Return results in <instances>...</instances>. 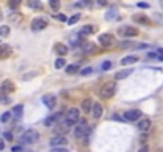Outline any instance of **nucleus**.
Returning a JSON list of instances; mask_svg holds the SVG:
<instances>
[{"label":"nucleus","instance_id":"obj_16","mask_svg":"<svg viewBox=\"0 0 163 152\" xmlns=\"http://www.w3.org/2000/svg\"><path fill=\"white\" fill-rule=\"evenodd\" d=\"M95 32H97V27H95V25H92V24H89V25H84L83 29H81L79 37H84V35H92V33H95Z\"/></svg>","mask_w":163,"mask_h":152},{"label":"nucleus","instance_id":"obj_9","mask_svg":"<svg viewBox=\"0 0 163 152\" xmlns=\"http://www.w3.org/2000/svg\"><path fill=\"white\" fill-rule=\"evenodd\" d=\"M43 103H45V106H48L49 109H52V108H56V105H57V97L54 95V93H48V95H43Z\"/></svg>","mask_w":163,"mask_h":152},{"label":"nucleus","instance_id":"obj_2","mask_svg":"<svg viewBox=\"0 0 163 152\" xmlns=\"http://www.w3.org/2000/svg\"><path fill=\"white\" fill-rule=\"evenodd\" d=\"M89 130H90V128H89L87 120L79 117V120L76 122V127H75V136L78 138V140H81V138H86L87 133H89Z\"/></svg>","mask_w":163,"mask_h":152},{"label":"nucleus","instance_id":"obj_4","mask_svg":"<svg viewBox=\"0 0 163 152\" xmlns=\"http://www.w3.org/2000/svg\"><path fill=\"white\" fill-rule=\"evenodd\" d=\"M79 120V109L78 108H70L68 111L65 114V122L68 124V125H76V122Z\"/></svg>","mask_w":163,"mask_h":152},{"label":"nucleus","instance_id":"obj_6","mask_svg":"<svg viewBox=\"0 0 163 152\" xmlns=\"http://www.w3.org/2000/svg\"><path fill=\"white\" fill-rule=\"evenodd\" d=\"M48 27V21L45 18H35L32 21V30L33 32H40V30H45Z\"/></svg>","mask_w":163,"mask_h":152},{"label":"nucleus","instance_id":"obj_8","mask_svg":"<svg viewBox=\"0 0 163 152\" xmlns=\"http://www.w3.org/2000/svg\"><path fill=\"white\" fill-rule=\"evenodd\" d=\"M119 33L124 38H131V37L138 35V29H135V27H131V25H127V27H122V29L119 30Z\"/></svg>","mask_w":163,"mask_h":152},{"label":"nucleus","instance_id":"obj_5","mask_svg":"<svg viewBox=\"0 0 163 152\" xmlns=\"http://www.w3.org/2000/svg\"><path fill=\"white\" fill-rule=\"evenodd\" d=\"M116 43V38L113 33H101L98 37V45H101L103 48H111Z\"/></svg>","mask_w":163,"mask_h":152},{"label":"nucleus","instance_id":"obj_43","mask_svg":"<svg viewBox=\"0 0 163 152\" xmlns=\"http://www.w3.org/2000/svg\"><path fill=\"white\" fill-rule=\"evenodd\" d=\"M138 8H149V3H146V2H138Z\"/></svg>","mask_w":163,"mask_h":152},{"label":"nucleus","instance_id":"obj_33","mask_svg":"<svg viewBox=\"0 0 163 152\" xmlns=\"http://www.w3.org/2000/svg\"><path fill=\"white\" fill-rule=\"evenodd\" d=\"M19 5H21V0H10V2H8V7L11 10H18Z\"/></svg>","mask_w":163,"mask_h":152},{"label":"nucleus","instance_id":"obj_27","mask_svg":"<svg viewBox=\"0 0 163 152\" xmlns=\"http://www.w3.org/2000/svg\"><path fill=\"white\" fill-rule=\"evenodd\" d=\"M105 18H106L108 21H113V19H117V18H119V16H117V10H116V8L109 10V11H108V13H106V15H105Z\"/></svg>","mask_w":163,"mask_h":152},{"label":"nucleus","instance_id":"obj_12","mask_svg":"<svg viewBox=\"0 0 163 152\" xmlns=\"http://www.w3.org/2000/svg\"><path fill=\"white\" fill-rule=\"evenodd\" d=\"M60 119H62V114H60V113L51 114L49 117H46V120H45V125H46V127H54L56 124H59V122H60Z\"/></svg>","mask_w":163,"mask_h":152},{"label":"nucleus","instance_id":"obj_35","mask_svg":"<svg viewBox=\"0 0 163 152\" xmlns=\"http://www.w3.org/2000/svg\"><path fill=\"white\" fill-rule=\"evenodd\" d=\"M79 19H81V15H79V13H76V15H73V16H71L68 21H66V22H68L70 25H73V24H76Z\"/></svg>","mask_w":163,"mask_h":152},{"label":"nucleus","instance_id":"obj_41","mask_svg":"<svg viewBox=\"0 0 163 152\" xmlns=\"http://www.w3.org/2000/svg\"><path fill=\"white\" fill-rule=\"evenodd\" d=\"M76 7H87V8H90V0H83V2L76 3Z\"/></svg>","mask_w":163,"mask_h":152},{"label":"nucleus","instance_id":"obj_30","mask_svg":"<svg viewBox=\"0 0 163 152\" xmlns=\"http://www.w3.org/2000/svg\"><path fill=\"white\" fill-rule=\"evenodd\" d=\"M8 19H10V22H16V24H18V22L22 19V16L19 15V13H16V11H15V13H11V15L8 16Z\"/></svg>","mask_w":163,"mask_h":152},{"label":"nucleus","instance_id":"obj_45","mask_svg":"<svg viewBox=\"0 0 163 152\" xmlns=\"http://www.w3.org/2000/svg\"><path fill=\"white\" fill-rule=\"evenodd\" d=\"M147 57H149V59H154V57H157V54H155V52H149Z\"/></svg>","mask_w":163,"mask_h":152},{"label":"nucleus","instance_id":"obj_32","mask_svg":"<svg viewBox=\"0 0 163 152\" xmlns=\"http://www.w3.org/2000/svg\"><path fill=\"white\" fill-rule=\"evenodd\" d=\"M0 102H2V103H10V98L6 97V92L2 87H0Z\"/></svg>","mask_w":163,"mask_h":152},{"label":"nucleus","instance_id":"obj_48","mask_svg":"<svg viewBox=\"0 0 163 152\" xmlns=\"http://www.w3.org/2000/svg\"><path fill=\"white\" fill-rule=\"evenodd\" d=\"M139 152H149V147H147V146H143V147L139 149Z\"/></svg>","mask_w":163,"mask_h":152},{"label":"nucleus","instance_id":"obj_3","mask_svg":"<svg viewBox=\"0 0 163 152\" xmlns=\"http://www.w3.org/2000/svg\"><path fill=\"white\" fill-rule=\"evenodd\" d=\"M40 138V133L36 130H27L21 135V143L22 144H35Z\"/></svg>","mask_w":163,"mask_h":152},{"label":"nucleus","instance_id":"obj_49","mask_svg":"<svg viewBox=\"0 0 163 152\" xmlns=\"http://www.w3.org/2000/svg\"><path fill=\"white\" fill-rule=\"evenodd\" d=\"M5 149V143H3V140H0V150H3Z\"/></svg>","mask_w":163,"mask_h":152},{"label":"nucleus","instance_id":"obj_40","mask_svg":"<svg viewBox=\"0 0 163 152\" xmlns=\"http://www.w3.org/2000/svg\"><path fill=\"white\" fill-rule=\"evenodd\" d=\"M79 73H81V76L90 75V73H92V68H90V67H87V68H83V70H79Z\"/></svg>","mask_w":163,"mask_h":152},{"label":"nucleus","instance_id":"obj_15","mask_svg":"<svg viewBox=\"0 0 163 152\" xmlns=\"http://www.w3.org/2000/svg\"><path fill=\"white\" fill-rule=\"evenodd\" d=\"M149 128H151V120L149 119H139L138 120V130L139 132L146 133V132H149Z\"/></svg>","mask_w":163,"mask_h":152},{"label":"nucleus","instance_id":"obj_51","mask_svg":"<svg viewBox=\"0 0 163 152\" xmlns=\"http://www.w3.org/2000/svg\"><path fill=\"white\" fill-rule=\"evenodd\" d=\"M0 21H2V10H0Z\"/></svg>","mask_w":163,"mask_h":152},{"label":"nucleus","instance_id":"obj_31","mask_svg":"<svg viewBox=\"0 0 163 152\" xmlns=\"http://www.w3.org/2000/svg\"><path fill=\"white\" fill-rule=\"evenodd\" d=\"M10 35V25H0V38H5Z\"/></svg>","mask_w":163,"mask_h":152},{"label":"nucleus","instance_id":"obj_1","mask_svg":"<svg viewBox=\"0 0 163 152\" xmlns=\"http://www.w3.org/2000/svg\"><path fill=\"white\" fill-rule=\"evenodd\" d=\"M116 89H117V86H116V82H114V81H108V82H105V84L101 86V89L98 90L100 98H103V100H109L111 97H114Z\"/></svg>","mask_w":163,"mask_h":152},{"label":"nucleus","instance_id":"obj_38","mask_svg":"<svg viewBox=\"0 0 163 152\" xmlns=\"http://www.w3.org/2000/svg\"><path fill=\"white\" fill-rule=\"evenodd\" d=\"M11 116H13V113L6 111V113H3V114H2V117H0V120H2V122L5 124V122H8V120L11 119Z\"/></svg>","mask_w":163,"mask_h":152},{"label":"nucleus","instance_id":"obj_7","mask_svg":"<svg viewBox=\"0 0 163 152\" xmlns=\"http://www.w3.org/2000/svg\"><path fill=\"white\" fill-rule=\"evenodd\" d=\"M120 49H146L149 48L147 45L144 43H131V41H122V43L119 45Z\"/></svg>","mask_w":163,"mask_h":152},{"label":"nucleus","instance_id":"obj_25","mask_svg":"<svg viewBox=\"0 0 163 152\" xmlns=\"http://www.w3.org/2000/svg\"><path fill=\"white\" fill-rule=\"evenodd\" d=\"M131 73H133V68H127V70L117 72V73H116V79H124V78H127V76L131 75Z\"/></svg>","mask_w":163,"mask_h":152},{"label":"nucleus","instance_id":"obj_46","mask_svg":"<svg viewBox=\"0 0 163 152\" xmlns=\"http://www.w3.org/2000/svg\"><path fill=\"white\" fill-rule=\"evenodd\" d=\"M22 150V147H19V146H15L13 147V152H21Z\"/></svg>","mask_w":163,"mask_h":152},{"label":"nucleus","instance_id":"obj_39","mask_svg":"<svg viewBox=\"0 0 163 152\" xmlns=\"http://www.w3.org/2000/svg\"><path fill=\"white\" fill-rule=\"evenodd\" d=\"M54 18H56L57 21H60V22H66V21H68V18H66L65 15H62V13H57V15H54Z\"/></svg>","mask_w":163,"mask_h":152},{"label":"nucleus","instance_id":"obj_44","mask_svg":"<svg viewBox=\"0 0 163 152\" xmlns=\"http://www.w3.org/2000/svg\"><path fill=\"white\" fill-rule=\"evenodd\" d=\"M97 3H98V7H105L108 2H106V0H97Z\"/></svg>","mask_w":163,"mask_h":152},{"label":"nucleus","instance_id":"obj_29","mask_svg":"<svg viewBox=\"0 0 163 152\" xmlns=\"http://www.w3.org/2000/svg\"><path fill=\"white\" fill-rule=\"evenodd\" d=\"M13 116H16V117H21L22 116V113H24V106L22 105H16L15 108H13Z\"/></svg>","mask_w":163,"mask_h":152},{"label":"nucleus","instance_id":"obj_20","mask_svg":"<svg viewBox=\"0 0 163 152\" xmlns=\"http://www.w3.org/2000/svg\"><path fill=\"white\" fill-rule=\"evenodd\" d=\"M2 89L6 92V93H10V92H15L16 90V87H15V82L13 81H3V84H2Z\"/></svg>","mask_w":163,"mask_h":152},{"label":"nucleus","instance_id":"obj_11","mask_svg":"<svg viewBox=\"0 0 163 152\" xmlns=\"http://www.w3.org/2000/svg\"><path fill=\"white\" fill-rule=\"evenodd\" d=\"M124 117H125L127 120H131V122L139 120V119H141V111H139V109H128V111L124 114Z\"/></svg>","mask_w":163,"mask_h":152},{"label":"nucleus","instance_id":"obj_10","mask_svg":"<svg viewBox=\"0 0 163 152\" xmlns=\"http://www.w3.org/2000/svg\"><path fill=\"white\" fill-rule=\"evenodd\" d=\"M49 143H51L52 147H56V146H66V144H68V140H66L63 135H56Z\"/></svg>","mask_w":163,"mask_h":152},{"label":"nucleus","instance_id":"obj_50","mask_svg":"<svg viewBox=\"0 0 163 152\" xmlns=\"http://www.w3.org/2000/svg\"><path fill=\"white\" fill-rule=\"evenodd\" d=\"M157 56H163V48L157 49Z\"/></svg>","mask_w":163,"mask_h":152},{"label":"nucleus","instance_id":"obj_47","mask_svg":"<svg viewBox=\"0 0 163 152\" xmlns=\"http://www.w3.org/2000/svg\"><path fill=\"white\" fill-rule=\"evenodd\" d=\"M52 152H66V149L60 147V149H52Z\"/></svg>","mask_w":163,"mask_h":152},{"label":"nucleus","instance_id":"obj_19","mask_svg":"<svg viewBox=\"0 0 163 152\" xmlns=\"http://www.w3.org/2000/svg\"><path fill=\"white\" fill-rule=\"evenodd\" d=\"M11 56V48L8 45H0V59H6Z\"/></svg>","mask_w":163,"mask_h":152},{"label":"nucleus","instance_id":"obj_26","mask_svg":"<svg viewBox=\"0 0 163 152\" xmlns=\"http://www.w3.org/2000/svg\"><path fill=\"white\" fill-rule=\"evenodd\" d=\"M70 45H71L73 48L83 46V45H84V38H81V37H78V38H71V40H70Z\"/></svg>","mask_w":163,"mask_h":152},{"label":"nucleus","instance_id":"obj_23","mask_svg":"<svg viewBox=\"0 0 163 152\" xmlns=\"http://www.w3.org/2000/svg\"><path fill=\"white\" fill-rule=\"evenodd\" d=\"M27 7L32 8V10H41V0H27Z\"/></svg>","mask_w":163,"mask_h":152},{"label":"nucleus","instance_id":"obj_17","mask_svg":"<svg viewBox=\"0 0 163 152\" xmlns=\"http://www.w3.org/2000/svg\"><path fill=\"white\" fill-rule=\"evenodd\" d=\"M54 51H56L60 57H63V56H66V54H68V48H66L63 43H57V45H54Z\"/></svg>","mask_w":163,"mask_h":152},{"label":"nucleus","instance_id":"obj_13","mask_svg":"<svg viewBox=\"0 0 163 152\" xmlns=\"http://www.w3.org/2000/svg\"><path fill=\"white\" fill-rule=\"evenodd\" d=\"M68 130H70V125L66 122H59V124L54 125V132H56V135H63L65 136V133Z\"/></svg>","mask_w":163,"mask_h":152},{"label":"nucleus","instance_id":"obj_42","mask_svg":"<svg viewBox=\"0 0 163 152\" xmlns=\"http://www.w3.org/2000/svg\"><path fill=\"white\" fill-rule=\"evenodd\" d=\"M3 138H5V140H13V133L11 132H5V135H3Z\"/></svg>","mask_w":163,"mask_h":152},{"label":"nucleus","instance_id":"obj_22","mask_svg":"<svg viewBox=\"0 0 163 152\" xmlns=\"http://www.w3.org/2000/svg\"><path fill=\"white\" fill-rule=\"evenodd\" d=\"M92 98H84L83 100V105H81V108H83V111L86 113V114H89L90 113V109H92Z\"/></svg>","mask_w":163,"mask_h":152},{"label":"nucleus","instance_id":"obj_36","mask_svg":"<svg viewBox=\"0 0 163 152\" xmlns=\"http://www.w3.org/2000/svg\"><path fill=\"white\" fill-rule=\"evenodd\" d=\"M65 63H66V62H65V59H63V57H59V59L56 60V68H57V70H60V68H63V67H65Z\"/></svg>","mask_w":163,"mask_h":152},{"label":"nucleus","instance_id":"obj_37","mask_svg":"<svg viewBox=\"0 0 163 152\" xmlns=\"http://www.w3.org/2000/svg\"><path fill=\"white\" fill-rule=\"evenodd\" d=\"M111 67H113V62L111 60H105L103 63H101V70H111Z\"/></svg>","mask_w":163,"mask_h":152},{"label":"nucleus","instance_id":"obj_34","mask_svg":"<svg viewBox=\"0 0 163 152\" xmlns=\"http://www.w3.org/2000/svg\"><path fill=\"white\" fill-rule=\"evenodd\" d=\"M49 5H51V8L54 11H57L60 8V0H49Z\"/></svg>","mask_w":163,"mask_h":152},{"label":"nucleus","instance_id":"obj_18","mask_svg":"<svg viewBox=\"0 0 163 152\" xmlns=\"http://www.w3.org/2000/svg\"><path fill=\"white\" fill-rule=\"evenodd\" d=\"M133 21L141 24V25H151V21H149V18H146L144 15H135L133 16Z\"/></svg>","mask_w":163,"mask_h":152},{"label":"nucleus","instance_id":"obj_14","mask_svg":"<svg viewBox=\"0 0 163 152\" xmlns=\"http://www.w3.org/2000/svg\"><path fill=\"white\" fill-rule=\"evenodd\" d=\"M90 113L93 114V117H95V119H100V117L103 116V106H101V103H98V102L92 103V109H90Z\"/></svg>","mask_w":163,"mask_h":152},{"label":"nucleus","instance_id":"obj_28","mask_svg":"<svg viewBox=\"0 0 163 152\" xmlns=\"http://www.w3.org/2000/svg\"><path fill=\"white\" fill-rule=\"evenodd\" d=\"M65 72L68 73V75H75V73H78L79 72V65L78 63H73V65H68L65 68Z\"/></svg>","mask_w":163,"mask_h":152},{"label":"nucleus","instance_id":"obj_24","mask_svg":"<svg viewBox=\"0 0 163 152\" xmlns=\"http://www.w3.org/2000/svg\"><path fill=\"white\" fill-rule=\"evenodd\" d=\"M83 49L86 54H93V52H97V46H95L93 43H84L83 45Z\"/></svg>","mask_w":163,"mask_h":152},{"label":"nucleus","instance_id":"obj_21","mask_svg":"<svg viewBox=\"0 0 163 152\" xmlns=\"http://www.w3.org/2000/svg\"><path fill=\"white\" fill-rule=\"evenodd\" d=\"M139 59H138V56H127V57H124L120 60V63L122 65H133V63H136Z\"/></svg>","mask_w":163,"mask_h":152}]
</instances>
